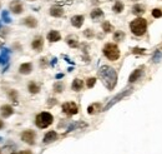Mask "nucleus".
<instances>
[{
	"mask_svg": "<svg viewBox=\"0 0 162 154\" xmlns=\"http://www.w3.org/2000/svg\"><path fill=\"white\" fill-rule=\"evenodd\" d=\"M99 76H100L101 82L104 83V85L109 90H114V88L117 84V73L114 68H111L109 65L101 66L99 70Z\"/></svg>",
	"mask_w": 162,
	"mask_h": 154,
	"instance_id": "1",
	"label": "nucleus"
},
{
	"mask_svg": "<svg viewBox=\"0 0 162 154\" xmlns=\"http://www.w3.org/2000/svg\"><path fill=\"white\" fill-rule=\"evenodd\" d=\"M130 29L132 31V34L137 35V36H142L146 30H147V22L143 18H136L135 20H132L130 23Z\"/></svg>",
	"mask_w": 162,
	"mask_h": 154,
	"instance_id": "2",
	"label": "nucleus"
},
{
	"mask_svg": "<svg viewBox=\"0 0 162 154\" xmlns=\"http://www.w3.org/2000/svg\"><path fill=\"white\" fill-rule=\"evenodd\" d=\"M52 122H54V117L49 112H43V113L38 114L35 118V124L40 129H45V128L50 127L52 124Z\"/></svg>",
	"mask_w": 162,
	"mask_h": 154,
	"instance_id": "3",
	"label": "nucleus"
},
{
	"mask_svg": "<svg viewBox=\"0 0 162 154\" xmlns=\"http://www.w3.org/2000/svg\"><path fill=\"white\" fill-rule=\"evenodd\" d=\"M104 55L109 59V60H111V61H115V60H117L119 58H120V49H119V46L116 45V44H114V43H107L105 46H104Z\"/></svg>",
	"mask_w": 162,
	"mask_h": 154,
	"instance_id": "4",
	"label": "nucleus"
},
{
	"mask_svg": "<svg viewBox=\"0 0 162 154\" xmlns=\"http://www.w3.org/2000/svg\"><path fill=\"white\" fill-rule=\"evenodd\" d=\"M9 10L14 15H20L24 13V5L21 3V0H13L9 4Z\"/></svg>",
	"mask_w": 162,
	"mask_h": 154,
	"instance_id": "5",
	"label": "nucleus"
},
{
	"mask_svg": "<svg viewBox=\"0 0 162 154\" xmlns=\"http://www.w3.org/2000/svg\"><path fill=\"white\" fill-rule=\"evenodd\" d=\"M62 112L67 115H75L79 113V107L74 102H66L62 104Z\"/></svg>",
	"mask_w": 162,
	"mask_h": 154,
	"instance_id": "6",
	"label": "nucleus"
},
{
	"mask_svg": "<svg viewBox=\"0 0 162 154\" xmlns=\"http://www.w3.org/2000/svg\"><path fill=\"white\" fill-rule=\"evenodd\" d=\"M132 90H133L132 88H128V89H126V90L121 92L120 94H117V95H116L115 98H112V99H111V102H110V103H109V104H107V105L105 107V109H104V110H109V109H110V108H111V107H112L114 104H116L117 102H120V99H122V98H125V97L130 95V94L132 93Z\"/></svg>",
	"mask_w": 162,
	"mask_h": 154,
	"instance_id": "7",
	"label": "nucleus"
},
{
	"mask_svg": "<svg viewBox=\"0 0 162 154\" xmlns=\"http://www.w3.org/2000/svg\"><path fill=\"white\" fill-rule=\"evenodd\" d=\"M35 139H36V133L31 129H28V130H24L21 133V140L25 142L26 144H30L33 145L35 143Z\"/></svg>",
	"mask_w": 162,
	"mask_h": 154,
	"instance_id": "8",
	"label": "nucleus"
},
{
	"mask_svg": "<svg viewBox=\"0 0 162 154\" xmlns=\"http://www.w3.org/2000/svg\"><path fill=\"white\" fill-rule=\"evenodd\" d=\"M31 48L34 50H36V51H41L43 48H44V38L40 36V35L35 36L33 39V41H31Z\"/></svg>",
	"mask_w": 162,
	"mask_h": 154,
	"instance_id": "9",
	"label": "nucleus"
},
{
	"mask_svg": "<svg viewBox=\"0 0 162 154\" xmlns=\"http://www.w3.org/2000/svg\"><path fill=\"white\" fill-rule=\"evenodd\" d=\"M0 114H2L3 118H9L14 114V108L9 104H4V105H2V108H0Z\"/></svg>",
	"mask_w": 162,
	"mask_h": 154,
	"instance_id": "10",
	"label": "nucleus"
},
{
	"mask_svg": "<svg viewBox=\"0 0 162 154\" xmlns=\"http://www.w3.org/2000/svg\"><path fill=\"white\" fill-rule=\"evenodd\" d=\"M104 10L102 9H100V8H95V9H92L91 10V13H90V18L94 20V22H99V20H101L102 18H104Z\"/></svg>",
	"mask_w": 162,
	"mask_h": 154,
	"instance_id": "11",
	"label": "nucleus"
},
{
	"mask_svg": "<svg viewBox=\"0 0 162 154\" xmlns=\"http://www.w3.org/2000/svg\"><path fill=\"white\" fill-rule=\"evenodd\" d=\"M23 24H24L25 26L30 28V29H34V28L38 26V19L30 15V17H26V18L23 19Z\"/></svg>",
	"mask_w": 162,
	"mask_h": 154,
	"instance_id": "12",
	"label": "nucleus"
},
{
	"mask_svg": "<svg viewBox=\"0 0 162 154\" xmlns=\"http://www.w3.org/2000/svg\"><path fill=\"white\" fill-rule=\"evenodd\" d=\"M84 22H85L84 15H74L71 18V25L75 26V28H81L83 24H84Z\"/></svg>",
	"mask_w": 162,
	"mask_h": 154,
	"instance_id": "13",
	"label": "nucleus"
},
{
	"mask_svg": "<svg viewBox=\"0 0 162 154\" xmlns=\"http://www.w3.org/2000/svg\"><path fill=\"white\" fill-rule=\"evenodd\" d=\"M33 71V64L31 63H23L20 66H19V73L21 75H28Z\"/></svg>",
	"mask_w": 162,
	"mask_h": 154,
	"instance_id": "14",
	"label": "nucleus"
},
{
	"mask_svg": "<svg viewBox=\"0 0 162 154\" xmlns=\"http://www.w3.org/2000/svg\"><path fill=\"white\" fill-rule=\"evenodd\" d=\"M49 13L54 18H61V17H64V9L60 8V7H51L50 10H49Z\"/></svg>",
	"mask_w": 162,
	"mask_h": 154,
	"instance_id": "15",
	"label": "nucleus"
},
{
	"mask_svg": "<svg viewBox=\"0 0 162 154\" xmlns=\"http://www.w3.org/2000/svg\"><path fill=\"white\" fill-rule=\"evenodd\" d=\"M47 40L51 41V43L59 41V40H61V34L57 30H50L47 33Z\"/></svg>",
	"mask_w": 162,
	"mask_h": 154,
	"instance_id": "16",
	"label": "nucleus"
},
{
	"mask_svg": "<svg viewBox=\"0 0 162 154\" xmlns=\"http://www.w3.org/2000/svg\"><path fill=\"white\" fill-rule=\"evenodd\" d=\"M57 139V133L55 132V130H50V132H47L46 134H45V137H44V143L45 144H49V143H51V142H54V140H56Z\"/></svg>",
	"mask_w": 162,
	"mask_h": 154,
	"instance_id": "17",
	"label": "nucleus"
},
{
	"mask_svg": "<svg viewBox=\"0 0 162 154\" xmlns=\"http://www.w3.org/2000/svg\"><path fill=\"white\" fill-rule=\"evenodd\" d=\"M141 76H142V70L141 69H136V70H133L131 73L130 78H128V82L130 83H135V82H137L141 78Z\"/></svg>",
	"mask_w": 162,
	"mask_h": 154,
	"instance_id": "18",
	"label": "nucleus"
},
{
	"mask_svg": "<svg viewBox=\"0 0 162 154\" xmlns=\"http://www.w3.org/2000/svg\"><path fill=\"white\" fill-rule=\"evenodd\" d=\"M7 94H8L9 100H11V102H14V103H18V100H19V93H18V90H15V89H9V90L7 92Z\"/></svg>",
	"mask_w": 162,
	"mask_h": 154,
	"instance_id": "19",
	"label": "nucleus"
},
{
	"mask_svg": "<svg viewBox=\"0 0 162 154\" xmlns=\"http://www.w3.org/2000/svg\"><path fill=\"white\" fill-rule=\"evenodd\" d=\"M71 88H72V90H75V92H80L81 89L84 88V82L81 80V79H74V82H72V84H71Z\"/></svg>",
	"mask_w": 162,
	"mask_h": 154,
	"instance_id": "20",
	"label": "nucleus"
},
{
	"mask_svg": "<svg viewBox=\"0 0 162 154\" xmlns=\"http://www.w3.org/2000/svg\"><path fill=\"white\" fill-rule=\"evenodd\" d=\"M28 90H29L31 94H38V93L40 92V87H39L38 83H35V82H30V83L28 84Z\"/></svg>",
	"mask_w": 162,
	"mask_h": 154,
	"instance_id": "21",
	"label": "nucleus"
},
{
	"mask_svg": "<svg viewBox=\"0 0 162 154\" xmlns=\"http://www.w3.org/2000/svg\"><path fill=\"white\" fill-rule=\"evenodd\" d=\"M124 9H125V5H124V3H122V2H120V0H116V2H115V4H114V7H112V10H114V13H117V14H120V13H122V12H124Z\"/></svg>",
	"mask_w": 162,
	"mask_h": 154,
	"instance_id": "22",
	"label": "nucleus"
},
{
	"mask_svg": "<svg viewBox=\"0 0 162 154\" xmlns=\"http://www.w3.org/2000/svg\"><path fill=\"white\" fill-rule=\"evenodd\" d=\"M66 43H67L69 46H71V48H77V46H79V40H77V38L74 36V35H69V36L66 38Z\"/></svg>",
	"mask_w": 162,
	"mask_h": 154,
	"instance_id": "23",
	"label": "nucleus"
},
{
	"mask_svg": "<svg viewBox=\"0 0 162 154\" xmlns=\"http://www.w3.org/2000/svg\"><path fill=\"white\" fill-rule=\"evenodd\" d=\"M101 110V104L100 103H94V104H91L89 108H88V113L89 114H96L97 112H100Z\"/></svg>",
	"mask_w": 162,
	"mask_h": 154,
	"instance_id": "24",
	"label": "nucleus"
},
{
	"mask_svg": "<svg viewBox=\"0 0 162 154\" xmlns=\"http://www.w3.org/2000/svg\"><path fill=\"white\" fill-rule=\"evenodd\" d=\"M132 13H133L135 15H142V14L145 13V7L141 5V4H135V5L132 7Z\"/></svg>",
	"mask_w": 162,
	"mask_h": 154,
	"instance_id": "25",
	"label": "nucleus"
},
{
	"mask_svg": "<svg viewBox=\"0 0 162 154\" xmlns=\"http://www.w3.org/2000/svg\"><path fill=\"white\" fill-rule=\"evenodd\" d=\"M101 28H102V30L105 33H111L114 30V26H112V24L110 22H104L102 25H101Z\"/></svg>",
	"mask_w": 162,
	"mask_h": 154,
	"instance_id": "26",
	"label": "nucleus"
},
{
	"mask_svg": "<svg viewBox=\"0 0 162 154\" xmlns=\"http://www.w3.org/2000/svg\"><path fill=\"white\" fill-rule=\"evenodd\" d=\"M65 89V85L62 82H56L54 84V92L55 93H62V90Z\"/></svg>",
	"mask_w": 162,
	"mask_h": 154,
	"instance_id": "27",
	"label": "nucleus"
},
{
	"mask_svg": "<svg viewBox=\"0 0 162 154\" xmlns=\"http://www.w3.org/2000/svg\"><path fill=\"white\" fill-rule=\"evenodd\" d=\"M162 60V50H156L153 56H152V61L153 63H160Z\"/></svg>",
	"mask_w": 162,
	"mask_h": 154,
	"instance_id": "28",
	"label": "nucleus"
},
{
	"mask_svg": "<svg viewBox=\"0 0 162 154\" xmlns=\"http://www.w3.org/2000/svg\"><path fill=\"white\" fill-rule=\"evenodd\" d=\"M124 39H125V33H124V31L117 30V31L114 34V40H116V41H121V40H124Z\"/></svg>",
	"mask_w": 162,
	"mask_h": 154,
	"instance_id": "29",
	"label": "nucleus"
},
{
	"mask_svg": "<svg viewBox=\"0 0 162 154\" xmlns=\"http://www.w3.org/2000/svg\"><path fill=\"white\" fill-rule=\"evenodd\" d=\"M96 84V78H89L88 80H86V87L88 88H94V85Z\"/></svg>",
	"mask_w": 162,
	"mask_h": 154,
	"instance_id": "30",
	"label": "nucleus"
},
{
	"mask_svg": "<svg viewBox=\"0 0 162 154\" xmlns=\"http://www.w3.org/2000/svg\"><path fill=\"white\" fill-rule=\"evenodd\" d=\"M152 17H153V18H161V17H162V9L155 8V9L152 10Z\"/></svg>",
	"mask_w": 162,
	"mask_h": 154,
	"instance_id": "31",
	"label": "nucleus"
},
{
	"mask_svg": "<svg viewBox=\"0 0 162 154\" xmlns=\"http://www.w3.org/2000/svg\"><path fill=\"white\" fill-rule=\"evenodd\" d=\"M84 35H85L88 39H91V38H94L95 33H94L92 29H86V30H84Z\"/></svg>",
	"mask_w": 162,
	"mask_h": 154,
	"instance_id": "32",
	"label": "nucleus"
},
{
	"mask_svg": "<svg viewBox=\"0 0 162 154\" xmlns=\"http://www.w3.org/2000/svg\"><path fill=\"white\" fill-rule=\"evenodd\" d=\"M46 65H47L46 58H41V59H40V66H41V68H46Z\"/></svg>",
	"mask_w": 162,
	"mask_h": 154,
	"instance_id": "33",
	"label": "nucleus"
},
{
	"mask_svg": "<svg viewBox=\"0 0 162 154\" xmlns=\"http://www.w3.org/2000/svg\"><path fill=\"white\" fill-rule=\"evenodd\" d=\"M8 61V56H5L4 54L3 55H0V64H4Z\"/></svg>",
	"mask_w": 162,
	"mask_h": 154,
	"instance_id": "34",
	"label": "nucleus"
},
{
	"mask_svg": "<svg viewBox=\"0 0 162 154\" xmlns=\"http://www.w3.org/2000/svg\"><path fill=\"white\" fill-rule=\"evenodd\" d=\"M3 19H5V22H7V23H9V22H10V18L8 17V13H7V12H4V13H3Z\"/></svg>",
	"mask_w": 162,
	"mask_h": 154,
	"instance_id": "35",
	"label": "nucleus"
},
{
	"mask_svg": "<svg viewBox=\"0 0 162 154\" xmlns=\"http://www.w3.org/2000/svg\"><path fill=\"white\" fill-rule=\"evenodd\" d=\"M132 51H133V53H143V49H137V48H135Z\"/></svg>",
	"mask_w": 162,
	"mask_h": 154,
	"instance_id": "36",
	"label": "nucleus"
},
{
	"mask_svg": "<svg viewBox=\"0 0 162 154\" xmlns=\"http://www.w3.org/2000/svg\"><path fill=\"white\" fill-rule=\"evenodd\" d=\"M19 154H33L30 150H23V152H20Z\"/></svg>",
	"mask_w": 162,
	"mask_h": 154,
	"instance_id": "37",
	"label": "nucleus"
},
{
	"mask_svg": "<svg viewBox=\"0 0 162 154\" xmlns=\"http://www.w3.org/2000/svg\"><path fill=\"white\" fill-rule=\"evenodd\" d=\"M3 128H4V122L0 119V129H3Z\"/></svg>",
	"mask_w": 162,
	"mask_h": 154,
	"instance_id": "38",
	"label": "nucleus"
},
{
	"mask_svg": "<svg viewBox=\"0 0 162 154\" xmlns=\"http://www.w3.org/2000/svg\"><path fill=\"white\" fill-rule=\"evenodd\" d=\"M99 2H101V0H92V3H99Z\"/></svg>",
	"mask_w": 162,
	"mask_h": 154,
	"instance_id": "39",
	"label": "nucleus"
},
{
	"mask_svg": "<svg viewBox=\"0 0 162 154\" xmlns=\"http://www.w3.org/2000/svg\"><path fill=\"white\" fill-rule=\"evenodd\" d=\"M28 2H35V0H28Z\"/></svg>",
	"mask_w": 162,
	"mask_h": 154,
	"instance_id": "40",
	"label": "nucleus"
},
{
	"mask_svg": "<svg viewBox=\"0 0 162 154\" xmlns=\"http://www.w3.org/2000/svg\"><path fill=\"white\" fill-rule=\"evenodd\" d=\"M0 9H2V3H0Z\"/></svg>",
	"mask_w": 162,
	"mask_h": 154,
	"instance_id": "41",
	"label": "nucleus"
}]
</instances>
